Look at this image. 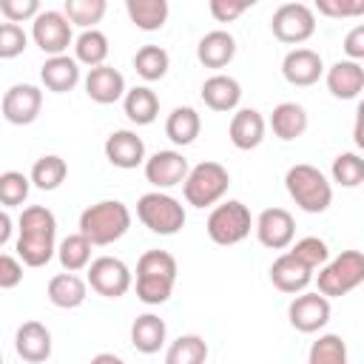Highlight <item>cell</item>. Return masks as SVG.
I'll list each match as a JSON object with an SVG mask.
<instances>
[{
    "mask_svg": "<svg viewBox=\"0 0 364 364\" xmlns=\"http://www.w3.org/2000/svg\"><path fill=\"white\" fill-rule=\"evenodd\" d=\"M199 131H202V119L191 105H176L165 119V136L173 145H191L199 136Z\"/></svg>",
    "mask_w": 364,
    "mask_h": 364,
    "instance_id": "obj_30",
    "label": "cell"
},
{
    "mask_svg": "<svg viewBox=\"0 0 364 364\" xmlns=\"http://www.w3.org/2000/svg\"><path fill=\"white\" fill-rule=\"evenodd\" d=\"M208 361V341L196 333H185L165 350V364H205Z\"/></svg>",
    "mask_w": 364,
    "mask_h": 364,
    "instance_id": "obj_34",
    "label": "cell"
},
{
    "mask_svg": "<svg viewBox=\"0 0 364 364\" xmlns=\"http://www.w3.org/2000/svg\"><path fill=\"white\" fill-rule=\"evenodd\" d=\"M11 233H14V222H11V216H9V213L0 208V247H3V245L11 239Z\"/></svg>",
    "mask_w": 364,
    "mask_h": 364,
    "instance_id": "obj_48",
    "label": "cell"
},
{
    "mask_svg": "<svg viewBox=\"0 0 364 364\" xmlns=\"http://www.w3.org/2000/svg\"><path fill=\"white\" fill-rule=\"evenodd\" d=\"M176 259L168 250H145L136 262V299L142 304H165L176 284Z\"/></svg>",
    "mask_w": 364,
    "mask_h": 364,
    "instance_id": "obj_3",
    "label": "cell"
},
{
    "mask_svg": "<svg viewBox=\"0 0 364 364\" xmlns=\"http://www.w3.org/2000/svg\"><path fill=\"white\" fill-rule=\"evenodd\" d=\"M14 350L28 364H43L51 358V330L43 321H23L14 333Z\"/></svg>",
    "mask_w": 364,
    "mask_h": 364,
    "instance_id": "obj_18",
    "label": "cell"
},
{
    "mask_svg": "<svg viewBox=\"0 0 364 364\" xmlns=\"http://www.w3.org/2000/svg\"><path fill=\"white\" fill-rule=\"evenodd\" d=\"M17 259L26 267H43L57 253V219L46 205L23 208L17 219Z\"/></svg>",
    "mask_w": 364,
    "mask_h": 364,
    "instance_id": "obj_1",
    "label": "cell"
},
{
    "mask_svg": "<svg viewBox=\"0 0 364 364\" xmlns=\"http://www.w3.org/2000/svg\"><path fill=\"white\" fill-rule=\"evenodd\" d=\"M102 151H105V159L122 171H134L145 162V142L142 136H136V131H128V128L108 134Z\"/></svg>",
    "mask_w": 364,
    "mask_h": 364,
    "instance_id": "obj_17",
    "label": "cell"
},
{
    "mask_svg": "<svg viewBox=\"0 0 364 364\" xmlns=\"http://www.w3.org/2000/svg\"><path fill=\"white\" fill-rule=\"evenodd\" d=\"M267 125L273 128V134H276L282 142H293V139H299V136L307 131L310 119H307L304 105H299V102H279V105L273 108Z\"/></svg>",
    "mask_w": 364,
    "mask_h": 364,
    "instance_id": "obj_28",
    "label": "cell"
},
{
    "mask_svg": "<svg viewBox=\"0 0 364 364\" xmlns=\"http://www.w3.org/2000/svg\"><path fill=\"white\" fill-rule=\"evenodd\" d=\"M253 228V219H250V208L239 199H228V202H219L210 216H208V236L210 242L222 245V247H230V245H239L242 239H247Z\"/></svg>",
    "mask_w": 364,
    "mask_h": 364,
    "instance_id": "obj_8",
    "label": "cell"
},
{
    "mask_svg": "<svg viewBox=\"0 0 364 364\" xmlns=\"http://www.w3.org/2000/svg\"><path fill=\"white\" fill-rule=\"evenodd\" d=\"M145 179L156 188V191H168L173 185H182L191 165L179 151H156L151 154L145 162Z\"/></svg>",
    "mask_w": 364,
    "mask_h": 364,
    "instance_id": "obj_15",
    "label": "cell"
},
{
    "mask_svg": "<svg viewBox=\"0 0 364 364\" xmlns=\"http://www.w3.org/2000/svg\"><path fill=\"white\" fill-rule=\"evenodd\" d=\"M40 108H43V91L31 82H14L0 102V111L11 125H31L40 117Z\"/></svg>",
    "mask_w": 364,
    "mask_h": 364,
    "instance_id": "obj_13",
    "label": "cell"
},
{
    "mask_svg": "<svg viewBox=\"0 0 364 364\" xmlns=\"http://www.w3.org/2000/svg\"><path fill=\"white\" fill-rule=\"evenodd\" d=\"M202 102L210 108V111H233L242 100V85L236 77L230 74H213L202 82Z\"/></svg>",
    "mask_w": 364,
    "mask_h": 364,
    "instance_id": "obj_22",
    "label": "cell"
},
{
    "mask_svg": "<svg viewBox=\"0 0 364 364\" xmlns=\"http://www.w3.org/2000/svg\"><path fill=\"white\" fill-rule=\"evenodd\" d=\"M321 74H324V60L313 48H304V46L301 48H293L282 60V77L290 85H299V88L313 85V82L321 80Z\"/></svg>",
    "mask_w": 364,
    "mask_h": 364,
    "instance_id": "obj_16",
    "label": "cell"
},
{
    "mask_svg": "<svg viewBox=\"0 0 364 364\" xmlns=\"http://www.w3.org/2000/svg\"><path fill=\"white\" fill-rule=\"evenodd\" d=\"M88 364H125L119 355H114V353H97Z\"/></svg>",
    "mask_w": 364,
    "mask_h": 364,
    "instance_id": "obj_49",
    "label": "cell"
},
{
    "mask_svg": "<svg viewBox=\"0 0 364 364\" xmlns=\"http://www.w3.org/2000/svg\"><path fill=\"white\" fill-rule=\"evenodd\" d=\"M344 54L353 63H361L364 60V26L361 23L347 31V37H344Z\"/></svg>",
    "mask_w": 364,
    "mask_h": 364,
    "instance_id": "obj_47",
    "label": "cell"
},
{
    "mask_svg": "<svg viewBox=\"0 0 364 364\" xmlns=\"http://www.w3.org/2000/svg\"><path fill=\"white\" fill-rule=\"evenodd\" d=\"M31 40H34V46H37L43 54L60 57V54H65L68 46L74 43L71 23L65 20L63 11L46 9V11H40V14L31 20Z\"/></svg>",
    "mask_w": 364,
    "mask_h": 364,
    "instance_id": "obj_10",
    "label": "cell"
},
{
    "mask_svg": "<svg viewBox=\"0 0 364 364\" xmlns=\"http://www.w3.org/2000/svg\"><path fill=\"white\" fill-rule=\"evenodd\" d=\"M327 91L336 100H355L364 91V68L353 60H338L327 68Z\"/></svg>",
    "mask_w": 364,
    "mask_h": 364,
    "instance_id": "obj_21",
    "label": "cell"
},
{
    "mask_svg": "<svg viewBox=\"0 0 364 364\" xmlns=\"http://www.w3.org/2000/svg\"><path fill=\"white\" fill-rule=\"evenodd\" d=\"M136 216H139V222L151 233H159V236L179 233L182 225H185V219H188L182 202L173 199L165 191H148V193H142L139 202H136Z\"/></svg>",
    "mask_w": 364,
    "mask_h": 364,
    "instance_id": "obj_7",
    "label": "cell"
},
{
    "mask_svg": "<svg viewBox=\"0 0 364 364\" xmlns=\"http://www.w3.org/2000/svg\"><path fill=\"white\" fill-rule=\"evenodd\" d=\"M122 108H125V117L136 125H151L156 117H159V97L148 88V85H134L125 91L122 97Z\"/></svg>",
    "mask_w": 364,
    "mask_h": 364,
    "instance_id": "obj_29",
    "label": "cell"
},
{
    "mask_svg": "<svg viewBox=\"0 0 364 364\" xmlns=\"http://www.w3.org/2000/svg\"><path fill=\"white\" fill-rule=\"evenodd\" d=\"M85 284L100 293L102 299H119L131 290L134 279H131V270L122 259L117 256H100V259H91L88 264V279Z\"/></svg>",
    "mask_w": 364,
    "mask_h": 364,
    "instance_id": "obj_11",
    "label": "cell"
},
{
    "mask_svg": "<svg viewBox=\"0 0 364 364\" xmlns=\"http://www.w3.org/2000/svg\"><path fill=\"white\" fill-rule=\"evenodd\" d=\"M28 191H31V182L26 173L20 171H6L0 173V205L3 208H17L28 199Z\"/></svg>",
    "mask_w": 364,
    "mask_h": 364,
    "instance_id": "obj_41",
    "label": "cell"
},
{
    "mask_svg": "<svg viewBox=\"0 0 364 364\" xmlns=\"http://www.w3.org/2000/svg\"><path fill=\"white\" fill-rule=\"evenodd\" d=\"M165 338H168V327L165 321L156 316V313H142L134 318L131 324V344L136 353H145V355H154L165 347Z\"/></svg>",
    "mask_w": 364,
    "mask_h": 364,
    "instance_id": "obj_26",
    "label": "cell"
},
{
    "mask_svg": "<svg viewBox=\"0 0 364 364\" xmlns=\"http://www.w3.org/2000/svg\"><path fill=\"white\" fill-rule=\"evenodd\" d=\"M259 245H264L267 250H284L293 245L296 236V219L290 210L284 208H264L253 225Z\"/></svg>",
    "mask_w": 364,
    "mask_h": 364,
    "instance_id": "obj_12",
    "label": "cell"
},
{
    "mask_svg": "<svg viewBox=\"0 0 364 364\" xmlns=\"http://www.w3.org/2000/svg\"><path fill=\"white\" fill-rule=\"evenodd\" d=\"M270 28L276 40L299 46L316 34V14L307 3H282L270 17Z\"/></svg>",
    "mask_w": 364,
    "mask_h": 364,
    "instance_id": "obj_9",
    "label": "cell"
},
{
    "mask_svg": "<svg viewBox=\"0 0 364 364\" xmlns=\"http://www.w3.org/2000/svg\"><path fill=\"white\" fill-rule=\"evenodd\" d=\"M23 282V264L17 256L0 253V290H11Z\"/></svg>",
    "mask_w": 364,
    "mask_h": 364,
    "instance_id": "obj_46",
    "label": "cell"
},
{
    "mask_svg": "<svg viewBox=\"0 0 364 364\" xmlns=\"http://www.w3.org/2000/svg\"><path fill=\"white\" fill-rule=\"evenodd\" d=\"M0 364H3V353H0Z\"/></svg>",
    "mask_w": 364,
    "mask_h": 364,
    "instance_id": "obj_50",
    "label": "cell"
},
{
    "mask_svg": "<svg viewBox=\"0 0 364 364\" xmlns=\"http://www.w3.org/2000/svg\"><path fill=\"white\" fill-rule=\"evenodd\" d=\"M0 14L6 17V23L20 26L40 14V3L37 0H0Z\"/></svg>",
    "mask_w": 364,
    "mask_h": 364,
    "instance_id": "obj_43",
    "label": "cell"
},
{
    "mask_svg": "<svg viewBox=\"0 0 364 364\" xmlns=\"http://www.w3.org/2000/svg\"><path fill=\"white\" fill-rule=\"evenodd\" d=\"M284 188L290 193V199L304 210V213H324L333 202V185L330 179L307 162H299L293 168H287L284 173Z\"/></svg>",
    "mask_w": 364,
    "mask_h": 364,
    "instance_id": "obj_4",
    "label": "cell"
},
{
    "mask_svg": "<svg viewBox=\"0 0 364 364\" xmlns=\"http://www.w3.org/2000/svg\"><path fill=\"white\" fill-rule=\"evenodd\" d=\"M287 318L299 333H318L330 321V299L321 293H299L287 307Z\"/></svg>",
    "mask_w": 364,
    "mask_h": 364,
    "instance_id": "obj_14",
    "label": "cell"
},
{
    "mask_svg": "<svg viewBox=\"0 0 364 364\" xmlns=\"http://www.w3.org/2000/svg\"><path fill=\"white\" fill-rule=\"evenodd\" d=\"M105 9H108L105 0H65L63 14L71 26H80L85 31V28H94L102 20Z\"/></svg>",
    "mask_w": 364,
    "mask_h": 364,
    "instance_id": "obj_38",
    "label": "cell"
},
{
    "mask_svg": "<svg viewBox=\"0 0 364 364\" xmlns=\"http://www.w3.org/2000/svg\"><path fill=\"white\" fill-rule=\"evenodd\" d=\"M40 80L48 91L54 94H65L71 91L77 82H80V63L68 54H60V57H48L40 68Z\"/></svg>",
    "mask_w": 364,
    "mask_h": 364,
    "instance_id": "obj_27",
    "label": "cell"
},
{
    "mask_svg": "<svg viewBox=\"0 0 364 364\" xmlns=\"http://www.w3.org/2000/svg\"><path fill=\"white\" fill-rule=\"evenodd\" d=\"M125 11L131 17V23L142 31H159L168 20V0H128Z\"/></svg>",
    "mask_w": 364,
    "mask_h": 364,
    "instance_id": "obj_31",
    "label": "cell"
},
{
    "mask_svg": "<svg viewBox=\"0 0 364 364\" xmlns=\"http://www.w3.org/2000/svg\"><path fill=\"white\" fill-rule=\"evenodd\" d=\"M168 65H171V57L162 46H142L136 54H134V71L145 80V82H154V80H162L168 74Z\"/></svg>",
    "mask_w": 364,
    "mask_h": 364,
    "instance_id": "obj_36",
    "label": "cell"
},
{
    "mask_svg": "<svg viewBox=\"0 0 364 364\" xmlns=\"http://www.w3.org/2000/svg\"><path fill=\"white\" fill-rule=\"evenodd\" d=\"M46 296L54 307L60 310H74L80 307L85 299H88V284L85 279H80L77 273H57L48 279V287H46Z\"/></svg>",
    "mask_w": 364,
    "mask_h": 364,
    "instance_id": "obj_25",
    "label": "cell"
},
{
    "mask_svg": "<svg viewBox=\"0 0 364 364\" xmlns=\"http://www.w3.org/2000/svg\"><path fill=\"white\" fill-rule=\"evenodd\" d=\"M68 176V165L63 156L57 154H46L40 156L34 165H31V173H28V182L40 191H57Z\"/></svg>",
    "mask_w": 364,
    "mask_h": 364,
    "instance_id": "obj_33",
    "label": "cell"
},
{
    "mask_svg": "<svg viewBox=\"0 0 364 364\" xmlns=\"http://www.w3.org/2000/svg\"><path fill=\"white\" fill-rule=\"evenodd\" d=\"M307 364H350V353L341 336L324 333L307 350Z\"/></svg>",
    "mask_w": 364,
    "mask_h": 364,
    "instance_id": "obj_37",
    "label": "cell"
},
{
    "mask_svg": "<svg viewBox=\"0 0 364 364\" xmlns=\"http://www.w3.org/2000/svg\"><path fill=\"white\" fill-rule=\"evenodd\" d=\"M28 34L17 23H0V60H14L26 51Z\"/></svg>",
    "mask_w": 364,
    "mask_h": 364,
    "instance_id": "obj_42",
    "label": "cell"
},
{
    "mask_svg": "<svg viewBox=\"0 0 364 364\" xmlns=\"http://www.w3.org/2000/svg\"><path fill=\"white\" fill-rule=\"evenodd\" d=\"M125 77L114 68V65H97V68H88L85 74V94L88 100L100 102V105H111L117 100L125 97Z\"/></svg>",
    "mask_w": 364,
    "mask_h": 364,
    "instance_id": "obj_20",
    "label": "cell"
},
{
    "mask_svg": "<svg viewBox=\"0 0 364 364\" xmlns=\"http://www.w3.org/2000/svg\"><path fill=\"white\" fill-rule=\"evenodd\" d=\"M264 128H267V122H264L262 111H256V108H239L230 117V125H228L230 145L239 148V151H253V148L262 145Z\"/></svg>",
    "mask_w": 364,
    "mask_h": 364,
    "instance_id": "obj_19",
    "label": "cell"
},
{
    "mask_svg": "<svg viewBox=\"0 0 364 364\" xmlns=\"http://www.w3.org/2000/svg\"><path fill=\"white\" fill-rule=\"evenodd\" d=\"M316 9L327 17H358L364 14V0H316Z\"/></svg>",
    "mask_w": 364,
    "mask_h": 364,
    "instance_id": "obj_44",
    "label": "cell"
},
{
    "mask_svg": "<svg viewBox=\"0 0 364 364\" xmlns=\"http://www.w3.org/2000/svg\"><path fill=\"white\" fill-rule=\"evenodd\" d=\"M250 3L253 0H210L208 9H210L216 23H233L236 17H242L250 9Z\"/></svg>",
    "mask_w": 364,
    "mask_h": 364,
    "instance_id": "obj_45",
    "label": "cell"
},
{
    "mask_svg": "<svg viewBox=\"0 0 364 364\" xmlns=\"http://www.w3.org/2000/svg\"><path fill=\"white\" fill-rule=\"evenodd\" d=\"M270 282L273 287H279L282 293H304L307 284L313 282V270L304 267L299 259H293L290 253H282L273 264H270Z\"/></svg>",
    "mask_w": 364,
    "mask_h": 364,
    "instance_id": "obj_23",
    "label": "cell"
},
{
    "mask_svg": "<svg viewBox=\"0 0 364 364\" xmlns=\"http://www.w3.org/2000/svg\"><path fill=\"white\" fill-rule=\"evenodd\" d=\"M108 37L100 31V28H85L80 31V37L74 40V60L88 65V68H97V65H105V57H108Z\"/></svg>",
    "mask_w": 364,
    "mask_h": 364,
    "instance_id": "obj_32",
    "label": "cell"
},
{
    "mask_svg": "<svg viewBox=\"0 0 364 364\" xmlns=\"http://www.w3.org/2000/svg\"><path fill=\"white\" fill-rule=\"evenodd\" d=\"M330 176L336 185L341 188H358L364 182V159L355 154V151H344L333 159V168H330Z\"/></svg>",
    "mask_w": 364,
    "mask_h": 364,
    "instance_id": "obj_39",
    "label": "cell"
},
{
    "mask_svg": "<svg viewBox=\"0 0 364 364\" xmlns=\"http://www.w3.org/2000/svg\"><path fill=\"white\" fill-rule=\"evenodd\" d=\"M228 188H230V173L219 162H199V165H193L188 171L185 182H182L185 202L193 205V208H210V205L222 202Z\"/></svg>",
    "mask_w": 364,
    "mask_h": 364,
    "instance_id": "obj_6",
    "label": "cell"
},
{
    "mask_svg": "<svg viewBox=\"0 0 364 364\" xmlns=\"http://www.w3.org/2000/svg\"><path fill=\"white\" fill-rule=\"evenodd\" d=\"M131 228V210L125 202L119 199H102V202H94L88 205L82 213H80V230L91 247H105V245H114L117 239H122Z\"/></svg>",
    "mask_w": 364,
    "mask_h": 364,
    "instance_id": "obj_2",
    "label": "cell"
},
{
    "mask_svg": "<svg viewBox=\"0 0 364 364\" xmlns=\"http://www.w3.org/2000/svg\"><path fill=\"white\" fill-rule=\"evenodd\" d=\"M57 259H60V264H63L65 273L85 270L91 264V242L82 233H68L57 245Z\"/></svg>",
    "mask_w": 364,
    "mask_h": 364,
    "instance_id": "obj_35",
    "label": "cell"
},
{
    "mask_svg": "<svg viewBox=\"0 0 364 364\" xmlns=\"http://www.w3.org/2000/svg\"><path fill=\"white\" fill-rule=\"evenodd\" d=\"M364 282V253L361 250H341L336 259L318 267L316 276V293L324 299H341L353 293Z\"/></svg>",
    "mask_w": 364,
    "mask_h": 364,
    "instance_id": "obj_5",
    "label": "cell"
},
{
    "mask_svg": "<svg viewBox=\"0 0 364 364\" xmlns=\"http://www.w3.org/2000/svg\"><path fill=\"white\" fill-rule=\"evenodd\" d=\"M287 253H290L293 259H299V262H301L304 267H310V270H316V267H321V264L330 262V247H327V242L318 239V236H304V239H299Z\"/></svg>",
    "mask_w": 364,
    "mask_h": 364,
    "instance_id": "obj_40",
    "label": "cell"
},
{
    "mask_svg": "<svg viewBox=\"0 0 364 364\" xmlns=\"http://www.w3.org/2000/svg\"><path fill=\"white\" fill-rule=\"evenodd\" d=\"M236 57V40L230 31L225 28H213L208 31L199 46H196V60L205 65V68H225L230 60Z\"/></svg>",
    "mask_w": 364,
    "mask_h": 364,
    "instance_id": "obj_24",
    "label": "cell"
}]
</instances>
